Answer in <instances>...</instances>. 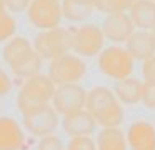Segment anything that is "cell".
<instances>
[{
    "label": "cell",
    "mask_w": 155,
    "mask_h": 150,
    "mask_svg": "<svg viewBox=\"0 0 155 150\" xmlns=\"http://www.w3.org/2000/svg\"><path fill=\"white\" fill-rule=\"evenodd\" d=\"M125 48L128 50L134 60H145L148 57L155 55V38L152 30H134L130 37L125 42Z\"/></svg>",
    "instance_id": "obj_13"
},
{
    "label": "cell",
    "mask_w": 155,
    "mask_h": 150,
    "mask_svg": "<svg viewBox=\"0 0 155 150\" xmlns=\"http://www.w3.org/2000/svg\"><path fill=\"white\" fill-rule=\"evenodd\" d=\"M152 33H153V38H155V28H153V30H152Z\"/></svg>",
    "instance_id": "obj_30"
},
{
    "label": "cell",
    "mask_w": 155,
    "mask_h": 150,
    "mask_svg": "<svg viewBox=\"0 0 155 150\" xmlns=\"http://www.w3.org/2000/svg\"><path fill=\"white\" fill-rule=\"evenodd\" d=\"M12 87H14V83H12V77L8 75L2 67H0V97L8 95L10 90H12Z\"/></svg>",
    "instance_id": "obj_28"
},
{
    "label": "cell",
    "mask_w": 155,
    "mask_h": 150,
    "mask_svg": "<svg viewBox=\"0 0 155 150\" xmlns=\"http://www.w3.org/2000/svg\"><path fill=\"white\" fill-rule=\"evenodd\" d=\"M37 150H65V145L62 138L55 133L40 137V142L37 143Z\"/></svg>",
    "instance_id": "obj_25"
},
{
    "label": "cell",
    "mask_w": 155,
    "mask_h": 150,
    "mask_svg": "<svg viewBox=\"0 0 155 150\" xmlns=\"http://www.w3.org/2000/svg\"><path fill=\"white\" fill-rule=\"evenodd\" d=\"M114 93L122 105H135L142 98V82L132 75L127 78L117 80Z\"/></svg>",
    "instance_id": "obj_17"
},
{
    "label": "cell",
    "mask_w": 155,
    "mask_h": 150,
    "mask_svg": "<svg viewBox=\"0 0 155 150\" xmlns=\"http://www.w3.org/2000/svg\"><path fill=\"white\" fill-rule=\"evenodd\" d=\"M25 133L18 122L12 117H0V150H22Z\"/></svg>",
    "instance_id": "obj_14"
},
{
    "label": "cell",
    "mask_w": 155,
    "mask_h": 150,
    "mask_svg": "<svg viewBox=\"0 0 155 150\" xmlns=\"http://www.w3.org/2000/svg\"><path fill=\"white\" fill-rule=\"evenodd\" d=\"M114 90L108 87H94L85 97V110L94 117L97 127L114 128L124 123L125 112L120 102H117Z\"/></svg>",
    "instance_id": "obj_1"
},
{
    "label": "cell",
    "mask_w": 155,
    "mask_h": 150,
    "mask_svg": "<svg viewBox=\"0 0 155 150\" xmlns=\"http://www.w3.org/2000/svg\"><path fill=\"white\" fill-rule=\"evenodd\" d=\"M105 45L102 28L95 23H82L70 30V52L78 57H95Z\"/></svg>",
    "instance_id": "obj_5"
},
{
    "label": "cell",
    "mask_w": 155,
    "mask_h": 150,
    "mask_svg": "<svg viewBox=\"0 0 155 150\" xmlns=\"http://www.w3.org/2000/svg\"><path fill=\"white\" fill-rule=\"evenodd\" d=\"M34 48L32 42L25 37H12L10 40H7L4 45V50H2V57H4L5 63H12L15 58H18L20 55H24L25 52Z\"/></svg>",
    "instance_id": "obj_20"
},
{
    "label": "cell",
    "mask_w": 155,
    "mask_h": 150,
    "mask_svg": "<svg viewBox=\"0 0 155 150\" xmlns=\"http://www.w3.org/2000/svg\"><path fill=\"white\" fill-rule=\"evenodd\" d=\"M5 10H7V8H5V2H4V0H0V13L5 12Z\"/></svg>",
    "instance_id": "obj_29"
},
{
    "label": "cell",
    "mask_w": 155,
    "mask_h": 150,
    "mask_svg": "<svg viewBox=\"0 0 155 150\" xmlns=\"http://www.w3.org/2000/svg\"><path fill=\"white\" fill-rule=\"evenodd\" d=\"M42 62L44 60L40 58L37 52L34 48L25 52L24 55H20L18 58H15L12 63H8L12 73H14L17 78H28V77H34L37 73H40L42 70Z\"/></svg>",
    "instance_id": "obj_16"
},
{
    "label": "cell",
    "mask_w": 155,
    "mask_h": 150,
    "mask_svg": "<svg viewBox=\"0 0 155 150\" xmlns=\"http://www.w3.org/2000/svg\"><path fill=\"white\" fill-rule=\"evenodd\" d=\"M17 32V20L10 12H2L0 13V43L10 40L12 37H15Z\"/></svg>",
    "instance_id": "obj_22"
},
{
    "label": "cell",
    "mask_w": 155,
    "mask_h": 150,
    "mask_svg": "<svg viewBox=\"0 0 155 150\" xmlns=\"http://www.w3.org/2000/svg\"><path fill=\"white\" fill-rule=\"evenodd\" d=\"M34 50L40 55L42 60H54L64 53L70 52V30L64 27L40 30L34 37Z\"/></svg>",
    "instance_id": "obj_4"
},
{
    "label": "cell",
    "mask_w": 155,
    "mask_h": 150,
    "mask_svg": "<svg viewBox=\"0 0 155 150\" xmlns=\"http://www.w3.org/2000/svg\"><path fill=\"white\" fill-rule=\"evenodd\" d=\"M100 28L105 40H110L112 43L120 45V43L127 42V38L134 33L135 27L127 12H115V13H107Z\"/></svg>",
    "instance_id": "obj_10"
},
{
    "label": "cell",
    "mask_w": 155,
    "mask_h": 150,
    "mask_svg": "<svg viewBox=\"0 0 155 150\" xmlns=\"http://www.w3.org/2000/svg\"><path fill=\"white\" fill-rule=\"evenodd\" d=\"M67 150H97V145H95V140L90 135L70 137Z\"/></svg>",
    "instance_id": "obj_24"
},
{
    "label": "cell",
    "mask_w": 155,
    "mask_h": 150,
    "mask_svg": "<svg viewBox=\"0 0 155 150\" xmlns=\"http://www.w3.org/2000/svg\"><path fill=\"white\" fill-rule=\"evenodd\" d=\"M92 0H62V15L72 23H84L94 13Z\"/></svg>",
    "instance_id": "obj_18"
},
{
    "label": "cell",
    "mask_w": 155,
    "mask_h": 150,
    "mask_svg": "<svg viewBox=\"0 0 155 150\" xmlns=\"http://www.w3.org/2000/svg\"><path fill=\"white\" fill-rule=\"evenodd\" d=\"M142 75L145 80H155V55L142 60Z\"/></svg>",
    "instance_id": "obj_27"
},
{
    "label": "cell",
    "mask_w": 155,
    "mask_h": 150,
    "mask_svg": "<svg viewBox=\"0 0 155 150\" xmlns=\"http://www.w3.org/2000/svg\"><path fill=\"white\" fill-rule=\"evenodd\" d=\"M55 83L47 73H37L34 77L25 78L24 85L17 93V107L22 113L40 105H47L52 102L55 92Z\"/></svg>",
    "instance_id": "obj_2"
},
{
    "label": "cell",
    "mask_w": 155,
    "mask_h": 150,
    "mask_svg": "<svg viewBox=\"0 0 155 150\" xmlns=\"http://www.w3.org/2000/svg\"><path fill=\"white\" fill-rule=\"evenodd\" d=\"M97 150H128L125 133L120 127L114 128H102L95 140Z\"/></svg>",
    "instance_id": "obj_19"
},
{
    "label": "cell",
    "mask_w": 155,
    "mask_h": 150,
    "mask_svg": "<svg viewBox=\"0 0 155 150\" xmlns=\"http://www.w3.org/2000/svg\"><path fill=\"white\" fill-rule=\"evenodd\" d=\"M153 2H155V0H153Z\"/></svg>",
    "instance_id": "obj_32"
},
{
    "label": "cell",
    "mask_w": 155,
    "mask_h": 150,
    "mask_svg": "<svg viewBox=\"0 0 155 150\" xmlns=\"http://www.w3.org/2000/svg\"><path fill=\"white\" fill-rule=\"evenodd\" d=\"M94 8L104 13H115V12H128L134 0H92Z\"/></svg>",
    "instance_id": "obj_21"
},
{
    "label": "cell",
    "mask_w": 155,
    "mask_h": 150,
    "mask_svg": "<svg viewBox=\"0 0 155 150\" xmlns=\"http://www.w3.org/2000/svg\"><path fill=\"white\" fill-rule=\"evenodd\" d=\"M65 150H67V148H65Z\"/></svg>",
    "instance_id": "obj_33"
},
{
    "label": "cell",
    "mask_w": 155,
    "mask_h": 150,
    "mask_svg": "<svg viewBox=\"0 0 155 150\" xmlns=\"http://www.w3.org/2000/svg\"><path fill=\"white\" fill-rule=\"evenodd\" d=\"M125 138L130 150H155V125L148 120H137L128 127Z\"/></svg>",
    "instance_id": "obj_11"
},
{
    "label": "cell",
    "mask_w": 155,
    "mask_h": 150,
    "mask_svg": "<svg viewBox=\"0 0 155 150\" xmlns=\"http://www.w3.org/2000/svg\"><path fill=\"white\" fill-rule=\"evenodd\" d=\"M97 65L105 77L112 80H122L134 73L135 60L124 45L114 43L100 50L97 55Z\"/></svg>",
    "instance_id": "obj_3"
},
{
    "label": "cell",
    "mask_w": 155,
    "mask_h": 150,
    "mask_svg": "<svg viewBox=\"0 0 155 150\" xmlns=\"http://www.w3.org/2000/svg\"><path fill=\"white\" fill-rule=\"evenodd\" d=\"M87 73V63L84 58L72 52H67L57 58L50 60L48 63V73L55 85L64 83H78Z\"/></svg>",
    "instance_id": "obj_6"
},
{
    "label": "cell",
    "mask_w": 155,
    "mask_h": 150,
    "mask_svg": "<svg viewBox=\"0 0 155 150\" xmlns=\"http://www.w3.org/2000/svg\"><path fill=\"white\" fill-rule=\"evenodd\" d=\"M85 97L87 90L78 83H64L55 87L54 97H52V107L58 115H68L77 110L85 108Z\"/></svg>",
    "instance_id": "obj_9"
},
{
    "label": "cell",
    "mask_w": 155,
    "mask_h": 150,
    "mask_svg": "<svg viewBox=\"0 0 155 150\" xmlns=\"http://www.w3.org/2000/svg\"><path fill=\"white\" fill-rule=\"evenodd\" d=\"M27 18L38 30L58 27L64 18L62 2L60 0H32L27 8Z\"/></svg>",
    "instance_id": "obj_7"
},
{
    "label": "cell",
    "mask_w": 155,
    "mask_h": 150,
    "mask_svg": "<svg viewBox=\"0 0 155 150\" xmlns=\"http://www.w3.org/2000/svg\"><path fill=\"white\" fill-rule=\"evenodd\" d=\"M62 128L68 137H82V135H92L97 128L94 117L85 108L77 110L74 113L62 117Z\"/></svg>",
    "instance_id": "obj_12"
},
{
    "label": "cell",
    "mask_w": 155,
    "mask_h": 150,
    "mask_svg": "<svg viewBox=\"0 0 155 150\" xmlns=\"http://www.w3.org/2000/svg\"><path fill=\"white\" fill-rule=\"evenodd\" d=\"M60 2H62V0H60Z\"/></svg>",
    "instance_id": "obj_31"
},
{
    "label": "cell",
    "mask_w": 155,
    "mask_h": 150,
    "mask_svg": "<svg viewBox=\"0 0 155 150\" xmlns=\"http://www.w3.org/2000/svg\"><path fill=\"white\" fill-rule=\"evenodd\" d=\"M5 2V8L10 13H22L27 12L28 5H30L32 0H4Z\"/></svg>",
    "instance_id": "obj_26"
},
{
    "label": "cell",
    "mask_w": 155,
    "mask_h": 150,
    "mask_svg": "<svg viewBox=\"0 0 155 150\" xmlns=\"http://www.w3.org/2000/svg\"><path fill=\"white\" fill-rule=\"evenodd\" d=\"M128 17L135 28L153 30L155 28V2L153 0H134L128 8Z\"/></svg>",
    "instance_id": "obj_15"
},
{
    "label": "cell",
    "mask_w": 155,
    "mask_h": 150,
    "mask_svg": "<svg viewBox=\"0 0 155 150\" xmlns=\"http://www.w3.org/2000/svg\"><path fill=\"white\" fill-rule=\"evenodd\" d=\"M24 115V127L37 137H44L48 133H54L57 127L60 125V115L55 112L52 103L40 105L37 108H32Z\"/></svg>",
    "instance_id": "obj_8"
},
{
    "label": "cell",
    "mask_w": 155,
    "mask_h": 150,
    "mask_svg": "<svg viewBox=\"0 0 155 150\" xmlns=\"http://www.w3.org/2000/svg\"><path fill=\"white\" fill-rule=\"evenodd\" d=\"M140 102L147 108L155 110V80H145L142 82V98Z\"/></svg>",
    "instance_id": "obj_23"
}]
</instances>
